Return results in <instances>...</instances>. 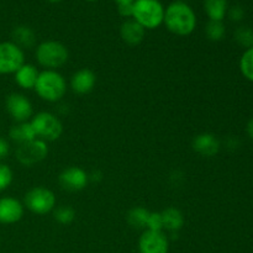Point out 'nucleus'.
I'll return each instance as SVG.
<instances>
[{
	"mask_svg": "<svg viewBox=\"0 0 253 253\" xmlns=\"http://www.w3.org/2000/svg\"><path fill=\"white\" fill-rule=\"evenodd\" d=\"M58 183L62 189L67 192H81L88 185L89 175L83 168L72 166L62 170L58 177Z\"/></svg>",
	"mask_w": 253,
	"mask_h": 253,
	"instance_id": "obj_10",
	"label": "nucleus"
},
{
	"mask_svg": "<svg viewBox=\"0 0 253 253\" xmlns=\"http://www.w3.org/2000/svg\"><path fill=\"white\" fill-rule=\"evenodd\" d=\"M12 42L20 48H32L36 43V35H35L34 30L29 26H17L15 27L14 31L11 34Z\"/></svg>",
	"mask_w": 253,
	"mask_h": 253,
	"instance_id": "obj_19",
	"label": "nucleus"
},
{
	"mask_svg": "<svg viewBox=\"0 0 253 253\" xmlns=\"http://www.w3.org/2000/svg\"><path fill=\"white\" fill-rule=\"evenodd\" d=\"M24 204L34 214H48L56 208V195L44 187H35L25 194Z\"/></svg>",
	"mask_w": 253,
	"mask_h": 253,
	"instance_id": "obj_6",
	"label": "nucleus"
},
{
	"mask_svg": "<svg viewBox=\"0 0 253 253\" xmlns=\"http://www.w3.org/2000/svg\"><path fill=\"white\" fill-rule=\"evenodd\" d=\"M146 229L151 231H162L163 230V220L161 212H150V216L147 220V226Z\"/></svg>",
	"mask_w": 253,
	"mask_h": 253,
	"instance_id": "obj_27",
	"label": "nucleus"
},
{
	"mask_svg": "<svg viewBox=\"0 0 253 253\" xmlns=\"http://www.w3.org/2000/svg\"><path fill=\"white\" fill-rule=\"evenodd\" d=\"M204 9L211 21H222L227 11V0H204Z\"/></svg>",
	"mask_w": 253,
	"mask_h": 253,
	"instance_id": "obj_20",
	"label": "nucleus"
},
{
	"mask_svg": "<svg viewBox=\"0 0 253 253\" xmlns=\"http://www.w3.org/2000/svg\"><path fill=\"white\" fill-rule=\"evenodd\" d=\"M240 69L245 78L253 82V47L246 49V52L242 54L241 61H240Z\"/></svg>",
	"mask_w": 253,
	"mask_h": 253,
	"instance_id": "obj_24",
	"label": "nucleus"
},
{
	"mask_svg": "<svg viewBox=\"0 0 253 253\" xmlns=\"http://www.w3.org/2000/svg\"><path fill=\"white\" fill-rule=\"evenodd\" d=\"M36 59L40 66L56 71L67 63L69 58L68 48L58 41H44L37 46Z\"/></svg>",
	"mask_w": 253,
	"mask_h": 253,
	"instance_id": "obj_4",
	"label": "nucleus"
},
{
	"mask_svg": "<svg viewBox=\"0 0 253 253\" xmlns=\"http://www.w3.org/2000/svg\"><path fill=\"white\" fill-rule=\"evenodd\" d=\"M35 91L37 95L48 103H57L64 96L67 91V82L64 77L57 71L46 69L40 72Z\"/></svg>",
	"mask_w": 253,
	"mask_h": 253,
	"instance_id": "obj_2",
	"label": "nucleus"
},
{
	"mask_svg": "<svg viewBox=\"0 0 253 253\" xmlns=\"http://www.w3.org/2000/svg\"><path fill=\"white\" fill-rule=\"evenodd\" d=\"M48 1H51V2H59V1H62V0H48Z\"/></svg>",
	"mask_w": 253,
	"mask_h": 253,
	"instance_id": "obj_34",
	"label": "nucleus"
},
{
	"mask_svg": "<svg viewBox=\"0 0 253 253\" xmlns=\"http://www.w3.org/2000/svg\"><path fill=\"white\" fill-rule=\"evenodd\" d=\"M96 84V76L93 71L89 68L79 69L78 72L72 76L71 88L72 90L79 95H85L89 94L94 89Z\"/></svg>",
	"mask_w": 253,
	"mask_h": 253,
	"instance_id": "obj_13",
	"label": "nucleus"
},
{
	"mask_svg": "<svg viewBox=\"0 0 253 253\" xmlns=\"http://www.w3.org/2000/svg\"><path fill=\"white\" fill-rule=\"evenodd\" d=\"M235 40L237 43L246 47L247 49L253 47V29L247 26H241L235 31Z\"/></svg>",
	"mask_w": 253,
	"mask_h": 253,
	"instance_id": "obj_25",
	"label": "nucleus"
},
{
	"mask_svg": "<svg viewBox=\"0 0 253 253\" xmlns=\"http://www.w3.org/2000/svg\"><path fill=\"white\" fill-rule=\"evenodd\" d=\"M53 217L57 222L62 225H69L76 219V210L72 207L62 205L53 209Z\"/></svg>",
	"mask_w": 253,
	"mask_h": 253,
	"instance_id": "obj_22",
	"label": "nucleus"
},
{
	"mask_svg": "<svg viewBox=\"0 0 253 253\" xmlns=\"http://www.w3.org/2000/svg\"><path fill=\"white\" fill-rule=\"evenodd\" d=\"M169 242L163 231L146 230L138 241L140 253H168Z\"/></svg>",
	"mask_w": 253,
	"mask_h": 253,
	"instance_id": "obj_11",
	"label": "nucleus"
},
{
	"mask_svg": "<svg viewBox=\"0 0 253 253\" xmlns=\"http://www.w3.org/2000/svg\"><path fill=\"white\" fill-rule=\"evenodd\" d=\"M163 24L177 36H189L197 27V15L184 1H174L165 10Z\"/></svg>",
	"mask_w": 253,
	"mask_h": 253,
	"instance_id": "obj_1",
	"label": "nucleus"
},
{
	"mask_svg": "<svg viewBox=\"0 0 253 253\" xmlns=\"http://www.w3.org/2000/svg\"><path fill=\"white\" fill-rule=\"evenodd\" d=\"M15 82L17 85L22 89H35L37 78H39L40 72L37 71L34 64L24 63L16 72H15Z\"/></svg>",
	"mask_w": 253,
	"mask_h": 253,
	"instance_id": "obj_16",
	"label": "nucleus"
},
{
	"mask_svg": "<svg viewBox=\"0 0 253 253\" xmlns=\"http://www.w3.org/2000/svg\"><path fill=\"white\" fill-rule=\"evenodd\" d=\"M5 106L9 115L14 119L16 123H26L32 118L34 109H32L31 101L25 96L24 94L11 93L6 96Z\"/></svg>",
	"mask_w": 253,
	"mask_h": 253,
	"instance_id": "obj_9",
	"label": "nucleus"
},
{
	"mask_svg": "<svg viewBox=\"0 0 253 253\" xmlns=\"http://www.w3.org/2000/svg\"><path fill=\"white\" fill-rule=\"evenodd\" d=\"M193 150L203 157H214L220 151V142L212 133H199L193 140Z\"/></svg>",
	"mask_w": 253,
	"mask_h": 253,
	"instance_id": "obj_14",
	"label": "nucleus"
},
{
	"mask_svg": "<svg viewBox=\"0 0 253 253\" xmlns=\"http://www.w3.org/2000/svg\"><path fill=\"white\" fill-rule=\"evenodd\" d=\"M119 14L124 17H132L133 11V2L132 4H121L118 5Z\"/></svg>",
	"mask_w": 253,
	"mask_h": 253,
	"instance_id": "obj_29",
	"label": "nucleus"
},
{
	"mask_svg": "<svg viewBox=\"0 0 253 253\" xmlns=\"http://www.w3.org/2000/svg\"><path fill=\"white\" fill-rule=\"evenodd\" d=\"M205 32H207V36L210 41H221L225 36V26L222 21H211L210 20L208 22Z\"/></svg>",
	"mask_w": 253,
	"mask_h": 253,
	"instance_id": "obj_23",
	"label": "nucleus"
},
{
	"mask_svg": "<svg viewBox=\"0 0 253 253\" xmlns=\"http://www.w3.org/2000/svg\"><path fill=\"white\" fill-rule=\"evenodd\" d=\"M12 182V170L9 166L0 163V192L5 190Z\"/></svg>",
	"mask_w": 253,
	"mask_h": 253,
	"instance_id": "obj_26",
	"label": "nucleus"
},
{
	"mask_svg": "<svg viewBox=\"0 0 253 253\" xmlns=\"http://www.w3.org/2000/svg\"><path fill=\"white\" fill-rule=\"evenodd\" d=\"M85 1H96V0H85Z\"/></svg>",
	"mask_w": 253,
	"mask_h": 253,
	"instance_id": "obj_35",
	"label": "nucleus"
},
{
	"mask_svg": "<svg viewBox=\"0 0 253 253\" xmlns=\"http://www.w3.org/2000/svg\"><path fill=\"white\" fill-rule=\"evenodd\" d=\"M116 4L121 5V4H132L135 2V0H115Z\"/></svg>",
	"mask_w": 253,
	"mask_h": 253,
	"instance_id": "obj_33",
	"label": "nucleus"
},
{
	"mask_svg": "<svg viewBox=\"0 0 253 253\" xmlns=\"http://www.w3.org/2000/svg\"><path fill=\"white\" fill-rule=\"evenodd\" d=\"M161 214H162L163 229L168 230V231L178 232L184 225V216L177 208H167Z\"/></svg>",
	"mask_w": 253,
	"mask_h": 253,
	"instance_id": "obj_18",
	"label": "nucleus"
},
{
	"mask_svg": "<svg viewBox=\"0 0 253 253\" xmlns=\"http://www.w3.org/2000/svg\"><path fill=\"white\" fill-rule=\"evenodd\" d=\"M36 132V137L44 142L58 140L63 133V125L56 115L47 111L36 114L30 121Z\"/></svg>",
	"mask_w": 253,
	"mask_h": 253,
	"instance_id": "obj_5",
	"label": "nucleus"
},
{
	"mask_svg": "<svg viewBox=\"0 0 253 253\" xmlns=\"http://www.w3.org/2000/svg\"><path fill=\"white\" fill-rule=\"evenodd\" d=\"M25 63L24 51L12 41L0 43V74H12Z\"/></svg>",
	"mask_w": 253,
	"mask_h": 253,
	"instance_id": "obj_8",
	"label": "nucleus"
},
{
	"mask_svg": "<svg viewBox=\"0 0 253 253\" xmlns=\"http://www.w3.org/2000/svg\"><path fill=\"white\" fill-rule=\"evenodd\" d=\"M121 39L128 46H137L143 41L146 35V30L135 20H126L120 27Z\"/></svg>",
	"mask_w": 253,
	"mask_h": 253,
	"instance_id": "obj_15",
	"label": "nucleus"
},
{
	"mask_svg": "<svg viewBox=\"0 0 253 253\" xmlns=\"http://www.w3.org/2000/svg\"><path fill=\"white\" fill-rule=\"evenodd\" d=\"M47 155H48L47 142L40 140V138H35L30 142L22 143L16 148V160L26 167H31V166L42 162L47 157Z\"/></svg>",
	"mask_w": 253,
	"mask_h": 253,
	"instance_id": "obj_7",
	"label": "nucleus"
},
{
	"mask_svg": "<svg viewBox=\"0 0 253 253\" xmlns=\"http://www.w3.org/2000/svg\"><path fill=\"white\" fill-rule=\"evenodd\" d=\"M89 175V182H100L103 179V173L100 170H93Z\"/></svg>",
	"mask_w": 253,
	"mask_h": 253,
	"instance_id": "obj_31",
	"label": "nucleus"
},
{
	"mask_svg": "<svg viewBox=\"0 0 253 253\" xmlns=\"http://www.w3.org/2000/svg\"><path fill=\"white\" fill-rule=\"evenodd\" d=\"M247 132H249L250 137H251L253 140V118L251 119V120H250L249 125H247Z\"/></svg>",
	"mask_w": 253,
	"mask_h": 253,
	"instance_id": "obj_32",
	"label": "nucleus"
},
{
	"mask_svg": "<svg viewBox=\"0 0 253 253\" xmlns=\"http://www.w3.org/2000/svg\"><path fill=\"white\" fill-rule=\"evenodd\" d=\"M132 19L145 30L157 29L165 20V7L160 0H135Z\"/></svg>",
	"mask_w": 253,
	"mask_h": 253,
	"instance_id": "obj_3",
	"label": "nucleus"
},
{
	"mask_svg": "<svg viewBox=\"0 0 253 253\" xmlns=\"http://www.w3.org/2000/svg\"><path fill=\"white\" fill-rule=\"evenodd\" d=\"M229 16L232 21H241L245 16V10L240 5H235V6L230 9Z\"/></svg>",
	"mask_w": 253,
	"mask_h": 253,
	"instance_id": "obj_28",
	"label": "nucleus"
},
{
	"mask_svg": "<svg viewBox=\"0 0 253 253\" xmlns=\"http://www.w3.org/2000/svg\"><path fill=\"white\" fill-rule=\"evenodd\" d=\"M24 216V205L11 197L0 198V222L15 224Z\"/></svg>",
	"mask_w": 253,
	"mask_h": 253,
	"instance_id": "obj_12",
	"label": "nucleus"
},
{
	"mask_svg": "<svg viewBox=\"0 0 253 253\" xmlns=\"http://www.w3.org/2000/svg\"><path fill=\"white\" fill-rule=\"evenodd\" d=\"M9 151H10V145L5 138L0 137V160L6 157L9 155Z\"/></svg>",
	"mask_w": 253,
	"mask_h": 253,
	"instance_id": "obj_30",
	"label": "nucleus"
},
{
	"mask_svg": "<svg viewBox=\"0 0 253 253\" xmlns=\"http://www.w3.org/2000/svg\"><path fill=\"white\" fill-rule=\"evenodd\" d=\"M150 212L143 207H135L128 211L127 222L135 229H146Z\"/></svg>",
	"mask_w": 253,
	"mask_h": 253,
	"instance_id": "obj_21",
	"label": "nucleus"
},
{
	"mask_svg": "<svg viewBox=\"0 0 253 253\" xmlns=\"http://www.w3.org/2000/svg\"><path fill=\"white\" fill-rule=\"evenodd\" d=\"M9 137L14 142L19 143V145L30 142V141L37 138L36 132H35L34 127H32L30 121H26V123H17L16 125L12 126L9 131Z\"/></svg>",
	"mask_w": 253,
	"mask_h": 253,
	"instance_id": "obj_17",
	"label": "nucleus"
}]
</instances>
